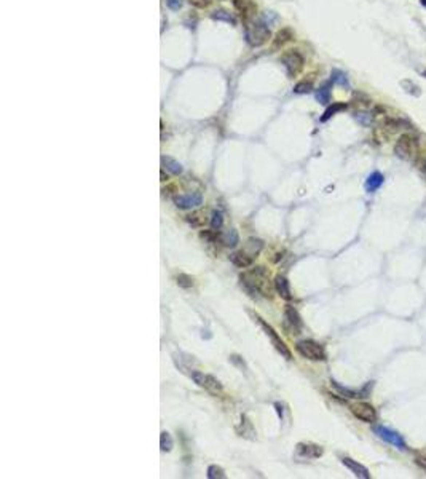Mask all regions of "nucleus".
<instances>
[{
  "label": "nucleus",
  "instance_id": "f257e3e1",
  "mask_svg": "<svg viewBox=\"0 0 426 479\" xmlns=\"http://www.w3.org/2000/svg\"><path fill=\"white\" fill-rule=\"evenodd\" d=\"M241 281L249 292H257L262 294L263 297H271V284L265 267H256L251 273L241 277Z\"/></svg>",
  "mask_w": 426,
  "mask_h": 479
},
{
  "label": "nucleus",
  "instance_id": "f03ea898",
  "mask_svg": "<svg viewBox=\"0 0 426 479\" xmlns=\"http://www.w3.org/2000/svg\"><path fill=\"white\" fill-rule=\"evenodd\" d=\"M270 22L263 19L248 22L246 26V40L251 47H260L270 39Z\"/></svg>",
  "mask_w": 426,
  "mask_h": 479
},
{
  "label": "nucleus",
  "instance_id": "7ed1b4c3",
  "mask_svg": "<svg viewBox=\"0 0 426 479\" xmlns=\"http://www.w3.org/2000/svg\"><path fill=\"white\" fill-rule=\"evenodd\" d=\"M394 154L406 160V162H413L418 155V141L415 139V136L412 134H402L399 136V139L396 141L394 145Z\"/></svg>",
  "mask_w": 426,
  "mask_h": 479
},
{
  "label": "nucleus",
  "instance_id": "20e7f679",
  "mask_svg": "<svg viewBox=\"0 0 426 479\" xmlns=\"http://www.w3.org/2000/svg\"><path fill=\"white\" fill-rule=\"evenodd\" d=\"M252 316H254V319H256V321L260 324V327H262L263 331H265V334L270 337L273 347L281 353V356H284L286 360H292V353H291V350L287 348V345L284 344V340L278 336V333H276V331H275V329H273V327H271V326L265 321V319L260 318L257 313H252Z\"/></svg>",
  "mask_w": 426,
  "mask_h": 479
},
{
  "label": "nucleus",
  "instance_id": "39448f33",
  "mask_svg": "<svg viewBox=\"0 0 426 479\" xmlns=\"http://www.w3.org/2000/svg\"><path fill=\"white\" fill-rule=\"evenodd\" d=\"M295 350L300 353V355L310 361H324L326 360V351L322 348L321 344L315 340H300L297 342Z\"/></svg>",
  "mask_w": 426,
  "mask_h": 479
},
{
  "label": "nucleus",
  "instance_id": "423d86ee",
  "mask_svg": "<svg viewBox=\"0 0 426 479\" xmlns=\"http://www.w3.org/2000/svg\"><path fill=\"white\" fill-rule=\"evenodd\" d=\"M190 377L193 379V382L197 383L198 386H201V388H204L206 392H209L211 395H219V393H222V390H224L222 383L219 382L214 375H211V374H204V372H200V371H192Z\"/></svg>",
  "mask_w": 426,
  "mask_h": 479
},
{
  "label": "nucleus",
  "instance_id": "0eeeda50",
  "mask_svg": "<svg viewBox=\"0 0 426 479\" xmlns=\"http://www.w3.org/2000/svg\"><path fill=\"white\" fill-rule=\"evenodd\" d=\"M374 433L380 439H383L385 442L391 444V446H394V447H398L401 451H407V444H406L404 438H402L399 433L389 430L386 427H382V425H375L374 427Z\"/></svg>",
  "mask_w": 426,
  "mask_h": 479
},
{
  "label": "nucleus",
  "instance_id": "6e6552de",
  "mask_svg": "<svg viewBox=\"0 0 426 479\" xmlns=\"http://www.w3.org/2000/svg\"><path fill=\"white\" fill-rule=\"evenodd\" d=\"M283 64L287 71V75L289 77H295L298 72L303 69V64H305V59L303 56L298 53V51H289L283 56Z\"/></svg>",
  "mask_w": 426,
  "mask_h": 479
},
{
  "label": "nucleus",
  "instance_id": "1a4fd4ad",
  "mask_svg": "<svg viewBox=\"0 0 426 479\" xmlns=\"http://www.w3.org/2000/svg\"><path fill=\"white\" fill-rule=\"evenodd\" d=\"M233 8L238 11L241 19H243L246 24L254 19L257 15V5L254 0H233Z\"/></svg>",
  "mask_w": 426,
  "mask_h": 479
},
{
  "label": "nucleus",
  "instance_id": "9d476101",
  "mask_svg": "<svg viewBox=\"0 0 426 479\" xmlns=\"http://www.w3.org/2000/svg\"><path fill=\"white\" fill-rule=\"evenodd\" d=\"M174 203L179 209H193L203 204V195L200 192L184 193V195L174 197Z\"/></svg>",
  "mask_w": 426,
  "mask_h": 479
},
{
  "label": "nucleus",
  "instance_id": "9b49d317",
  "mask_svg": "<svg viewBox=\"0 0 426 479\" xmlns=\"http://www.w3.org/2000/svg\"><path fill=\"white\" fill-rule=\"evenodd\" d=\"M351 412H353V415L356 418L366 422V424H374L375 418H377L375 407L371 406L369 403H356V404H353L351 406Z\"/></svg>",
  "mask_w": 426,
  "mask_h": 479
},
{
  "label": "nucleus",
  "instance_id": "f8f14e48",
  "mask_svg": "<svg viewBox=\"0 0 426 479\" xmlns=\"http://www.w3.org/2000/svg\"><path fill=\"white\" fill-rule=\"evenodd\" d=\"M342 463L347 466V468H348L356 477H362V479H369V477H371L369 470H367L364 465L358 463V462L353 460V459H350V457H343V459H342Z\"/></svg>",
  "mask_w": 426,
  "mask_h": 479
},
{
  "label": "nucleus",
  "instance_id": "ddd939ff",
  "mask_svg": "<svg viewBox=\"0 0 426 479\" xmlns=\"http://www.w3.org/2000/svg\"><path fill=\"white\" fill-rule=\"evenodd\" d=\"M332 386L336 390H339L343 396L347 398H354V399H359V398H367L369 396V388H371V383L366 386V388H361V390H353V388H347V386H342L340 383H337L336 380H332Z\"/></svg>",
  "mask_w": 426,
  "mask_h": 479
},
{
  "label": "nucleus",
  "instance_id": "4468645a",
  "mask_svg": "<svg viewBox=\"0 0 426 479\" xmlns=\"http://www.w3.org/2000/svg\"><path fill=\"white\" fill-rule=\"evenodd\" d=\"M297 454L302 455V457H307V459H318L322 455V447L316 446V444L300 442V444H297Z\"/></svg>",
  "mask_w": 426,
  "mask_h": 479
},
{
  "label": "nucleus",
  "instance_id": "2eb2a0df",
  "mask_svg": "<svg viewBox=\"0 0 426 479\" xmlns=\"http://www.w3.org/2000/svg\"><path fill=\"white\" fill-rule=\"evenodd\" d=\"M275 289L278 292L284 301H291L292 299V294H291V288H289V281H287L286 277L283 275H278L275 278Z\"/></svg>",
  "mask_w": 426,
  "mask_h": 479
},
{
  "label": "nucleus",
  "instance_id": "dca6fc26",
  "mask_svg": "<svg viewBox=\"0 0 426 479\" xmlns=\"http://www.w3.org/2000/svg\"><path fill=\"white\" fill-rule=\"evenodd\" d=\"M230 260H232V264L239 267V268H248L252 265V262H254V257L251 254H248L246 251H238V253H233L230 256Z\"/></svg>",
  "mask_w": 426,
  "mask_h": 479
},
{
  "label": "nucleus",
  "instance_id": "f3484780",
  "mask_svg": "<svg viewBox=\"0 0 426 479\" xmlns=\"http://www.w3.org/2000/svg\"><path fill=\"white\" fill-rule=\"evenodd\" d=\"M284 318H286L287 324H289L294 331H300V327H302V319H300V315H298V312L294 309L292 305H287V307H286Z\"/></svg>",
  "mask_w": 426,
  "mask_h": 479
},
{
  "label": "nucleus",
  "instance_id": "a211bd4d",
  "mask_svg": "<svg viewBox=\"0 0 426 479\" xmlns=\"http://www.w3.org/2000/svg\"><path fill=\"white\" fill-rule=\"evenodd\" d=\"M383 182H385L383 174L380 173V171H374V173L369 174V177H367V181H366V190L369 193H374L375 190H378L383 186Z\"/></svg>",
  "mask_w": 426,
  "mask_h": 479
},
{
  "label": "nucleus",
  "instance_id": "6ab92c4d",
  "mask_svg": "<svg viewBox=\"0 0 426 479\" xmlns=\"http://www.w3.org/2000/svg\"><path fill=\"white\" fill-rule=\"evenodd\" d=\"M161 166H163V169L169 171V173H171V174H174V176L182 174V171H184L182 165L177 162V160H174L172 157H168V155H163V157H161Z\"/></svg>",
  "mask_w": 426,
  "mask_h": 479
},
{
  "label": "nucleus",
  "instance_id": "aec40b11",
  "mask_svg": "<svg viewBox=\"0 0 426 479\" xmlns=\"http://www.w3.org/2000/svg\"><path fill=\"white\" fill-rule=\"evenodd\" d=\"M219 240H221L222 245H225L228 248H235L239 243V235L235 229H230V230H225L219 235Z\"/></svg>",
  "mask_w": 426,
  "mask_h": 479
},
{
  "label": "nucleus",
  "instance_id": "412c9836",
  "mask_svg": "<svg viewBox=\"0 0 426 479\" xmlns=\"http://www.w3.org/2000/svg\"><path fill=\"white\" fill-rule=\"evenodd\" d=\"M399 85L402 86V89H404L407 95H410V96H415V98L421 96V88H420L415 82H412V80H409V78H402L401 82H399Z\"/></svg>",
  "mask_w": 426,
  "mask_h": 479
},
{
  "label": "nucleus",
  "instance_id": "4be33fe9",
  "mask_svg": "<svg viewBox=\"0 0 426 479\" xmlns=\"http://www.w3.org/2000/svg\"><path fill=\"white\" fill-rule=\"evenodd\" d=\"M348 107V104H345V102H332V104L326 109V112L322 113V117H321V122H327L329 118H332L336 113H339V112H342V110H345Z\"/></svg>",
  "mask_w": 426,
  "mask_h": 479
},
{
  "label": "nucleus",
  "instance_id": "5701e85b",
  "mask_svg": "<svg viewBox=\"0 0 426 479\" xmlns=\"http://www.w3.org/2000/svg\"><path fill=\"white\" fill-rule=\"evenodd\" d=\"M211 18L216 19V21H224V22H228V24H232V26H236V18L227 10H216V11H212Z\"/></svg>",
  "mask_w": 426,
  "mask_h": 479
},
{
  "label": "nucleus",
  "instance_id": "b1692460",
  "mask_svg": "<svg viewBox=\"0 0 426 479\" xmlns=\"http://www.w3.org/2000/svg\"><path fill=\"white\" fill-rule=\"evenodd\" d=\"M330 86H332V82H327L316 91V101L319 104H329L330 102Z\"/></svg>",
  "mask_w": 426,
  "mask_h": 479
},
{
  "label": "nucleus",
  "instance_id": "393cba45",
  "mask_svg": "<svg viewBox=\"0 0 426 479\" xmlns=\"http://www.w3.org/2000/svg\"><path fill=\"white\" fill-rule=\"evenodd\" d=\"M294 39V34H292V31L291 29H283V31H280L278 34H276V37H275V40H273V47L276 48V47H281V45H284L286 42H289V40H292Z\"/></svg>",
  "mask_w": 426,
  "mask_h": 479
},
{
  "label": "nucleus",
  "instance_id": "a878e982",
  "mask_svg": "<svg viewBox=\"0 0 426 479\" xmlns=\"http://www.w3.org/2000/svg\"><path fill=\"white\" fill-rule=\"evenodd\" d=\"M172 447H174V439L169 435L168 431H161L160 435V449L161 452H171Z\"/></svg>",
  "mask_w": 426,
  "mask_h": 479
},
{
  "label": "nucleus",
  "instance_id": "bb28decb",
  "mask_svg": "<svg viewBox=\"0 0 426 479\" xmlns=\"http://www.w3.org/2000/svg\"><path fill=\"white\" fill-rule=\"evenodd\" d=\"M330 82L336 83V85H340V86H350L347 74L342 72V71H332V74H330Z\"/></svg>",
  "mask_w": 426,
  "mask_h": 479
},
{
  "label": "nucleus",
  "instance_id": "cd10ccee",
  "mask_svg": "<svg viewBox=\"0 0 426 479\" xmlns=\"http://www.w3.org/2000/svg\"><path fill=\"white\" fill-rule=\"evenodd\" d=\"M176 283H177L179 288L189 289L193 286V278L190 275H187V273H179V275L176 277Z\"/></svg>",
  "mask_w": 426,
  "mask_h": 479
},
{
  "label": "nucleus",
  "instance_id": "c85d7f7f",
  "mask_svg": "<svg viewBox=\"0 0 426 479\" xmlns=\"http://www.w3.org/2000/svg\"><path fill=\"white\" fill-rule=\"evenodd\" d=\"M246 248H248V249H251V256L254 257V256H257V254L260 253V249L263 248V242H262V240L251 238V240H248Z\"/></svg>",
  "mask_w": 426,
  "mask_h": 479
},
{
  "label": "nucleus",
  "instance_id": "c756f323",
  "mask_svg": "<svg viewBox=\"0 0 426 479\" xmlns=\"http://www.w3.org/2000/svg\"><path fill=\"white\" fill-rule=\"evenodd\" d=\"M222 225H224V216H222V213H221V211H214L212 216H211V229H212L214 232H217V230L222 229Z\"/></svg>",
  "mask_w": 426,
  "mask_h": 479
},
{
  "label": "nucleus",
  "instance_id": "7c9ffc66",
  "mask_svg": "<svg viewBox=\"0 0 426 479\" xmlns=\"http://www.w3.org/2000/svg\"><path fill=\"white\" fill-rule=\"evenodd\" d=\"M208 477H209V479H225L227 474H225V471L221 468V466L211 465L209 468H208Z\"/></svg>",
  "mask_w": 426,
  "mask_h": 479
},
{
  "label": "nucleus",
  "instance_id": "2f4dec72",
  "mask_svg": "<svg viewBox=\"0 0 426 479\" xmlns=\"http://www.w3.org/2000/svg\"><path fill=\"white\" fill-rule=\"evenodd\" d=\"M354 118L358 120L361 125H364V127H369V125L372 123V120H374V117L371 115V113H367V112H358L354 115Z\"/></svg>",
  "mask_w": 426,
  "mask_h": 479
},
{
  "label": "nucleus",
  "instance_id": "473e14b6",
  "mask_svg": "<svg viewBox=\"0 0 426 479\" xmlns=\"http://www.w3.org/2000/svg\"><path fill=\"white\" fill-rule=\"evenodd\" d=\"M313 89V85H312V82H300V83H297L295 85V88H294V91L297 95H305V93H310V91Z\"/></svg>",
  "mask_w": 426,
  "mask_h": 479
},
{
  "label": "nucleus",
  "instance_id": "72a5a7b5",
  "mask_svg": "<svg viewBox=\"0 0 426 479\" xmlns=\"http://www.w3.org/2000/svg\"><path fill=\"white\" fill-rule=\"evenodd\" d=\"M187 222H190L193 227H200L203 224V219H201V216L198 213H193V214L187 216Z\"/></svg>",
  "mask_w": 426,
  "mask_h": 479
},
{
  "label": "nucleus",
  "instance_id": "f704fd0d",
  "mask_svg": "<svg viewBox=\"0 0 426 479\" xmlns=\"http://www.w3.org/2000/svg\"><path fill=\"white\" fill-rule=\"evenodd\" d=\"M184 2H186V0H166V5L172 11H179L184 7Z\"/></svg>",
  "mask_w": 426,
  "mask_h": 479
},
{
  "label": "nucleus",
  "instance_id": "c9c22d12",
  "mask_svg": "<svg viewBox=\"0 0 426 479\" xmlns=\"http://www.w3.org/2000/svg\"><path fill=\"white\" fill-rule=\"evenodd\" d=\"M189 2H190V5L197 7V8H206L212 4V0H189Z\"/></svg>",
  "mask_w": 426,
  "mask_h": 479
},
{
  "label": "nucleus",
  "instance_id": "e433bc0d",
  "mask_svg": "<svg viewBox=\"0 0 426 479\" xmlns=\"http://www.w3.org/2000/svg\"><path fill=\"white\" fill-rule=\"evenodd\" d=\"M415 462H417V465L420 466V468H423L426 471V455H417Z\"/></svg>",
  "mask_w": 426,
  "mask_h": 479
},
{
  "label": "nucleus",
  "instance_id": "4c0bfd02",
  "mask_svg": "<svg viewBox=\"0 0 426 479\" xmlns=\"http://www.w3.org/2000/svg\"><path fill=\"white\" fill-rule=\"evenodd\" d=\"M420 4H421L423 7H426V0H420Z\"/></svg>",
  "mask_w": 426,
  "mask_h": 479
},
{
  "label": "nucleus",
  "instance_id": "58836bf2",
  "mask_svg": "<svg viewBox=\"0 0 426 479\" xmlns=\"http://www.w3.org/2000/svg\"><path fill=\"white\" fill-rule=\"evenodd\" d=\"M423 77H426V71H424V72H423Z\"/></svg>",
  "mask_w": 426,
  "mask_h": 479
}]
</instances>
